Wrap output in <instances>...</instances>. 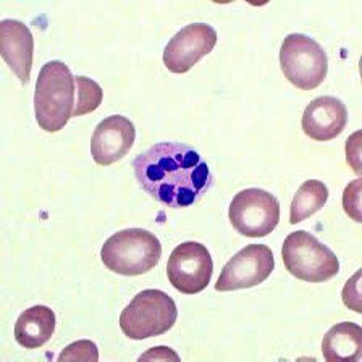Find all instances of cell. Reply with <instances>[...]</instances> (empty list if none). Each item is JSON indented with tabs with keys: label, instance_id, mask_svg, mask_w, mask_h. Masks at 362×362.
<instances>
[{
	"label": "cell",
	"instance_id": "obj_1",
	"mask_svg": "<svg viewBox=\"0 0 362 362\" xmlns=\"http://www.w3.org/2000/svg\"><path fill=\"white\" fill-rule=\"evenodd\" d=\"M133 168L141 188L170 209L192 206L214 185L211 168L199 152L177 141L149 147L134 158Z\"/></svg>",
	"mask_w": 362,
	"mask_h": 362
},
{
	"label": "cell",
	"instance_id": "obj_2",
	"mask_svg": "<svg viewBox=\"0 0 362 362\" xmlns=\"http://www.w3.org/2000/svg\"><path fill=\"white\" fill-rule=\"evenodd\" d=\"M76 104L75 76L64 62H47L39 71L34 94V113L39 128L57 133L73 117Z\"/></svg>",
	"mask_w": 362,
	"mask_h": 362
},
{
	"label": "cell",
	"instance_id": "obj_3",
	"mask_svg": "<svg viewBox=\"0 0 362 362\" xmlns=\"http://www.w3.org/2000/svg\"><path fill=\"white\" fill-rule=\"evenodd\" d=\"M162 257L157 236L143 228H127L112 235L100 249V259L107 269L123 276L147 274Z\"/></svg>",
	"mask_w": 362,
	"mask_h": 362
},
{
	"label": "cell",
	"instance_id": "obj_4",
	"mask_svg": "<svg viewBox=\"0 0 362 362\" xmlns=\"http://www.w3.org/2000/svg\"><path fill=\"white\" fill-rule=\"evenodd\" d=\"M178 309L173 298L160 290H144L123 309L120 328L129 339H147L167 333L175 325Z\"/></svg>",
	"mask_w": 362,
	"mask_h": 362
},
{
	"label": "cell",
	"instance_id": "obj_5",
	"mask_svg": "<svg viewBox=\"0 0 362 362\" xmlns=\"http://www.w3.org/2000/svg\"><path fill=\"white\" fill-rule=\"evenodd\" d=\"M281 257L286 270L303 281L322 283L337 276L339 272L335 252L304 230L286 236L281 246Z\"/></svg>",
	"mask_w": 362,
	"mask_h": 362
},
{
	"label": "cell",
	"instance_id": "obj_6",
	"mask_svg": "<svg viewBox=\"0 0 362 362\" xmlns=\"http://www.w3.org/2000/svg\"><path fill=\"white\" fill-rule=\"evenodd\" d=\"M280 66L283 75L293 86L303 90H313L325 81L328 57L315 39L294 33L281 42Z\"/></svg>",
	"mask_w": 362,
	"mask_h": 362
},
{
	"label": "cell",
	"instance_id": "obj_7",
	"mask_svg": "<svg viewBox=\"0 0 362 362\" xmlns=\"http://www.w3.org/2000/svg\"><path fill=\"white\" fill-rule=\"evenodd\" d=\"M228 217L238 233L247 238H262L270 235L279 225L280 204L269 191L243 189L230 202Z\"/></svg>",
	"mask_w": 362,
	"mask_h": 362
},
{
	"label": "cell",
	"instance_id": "obj_8",
	"mask_svg": "<svg viewBox=\"0 0 362 362\" xmlns=\"http://www.w3.org/2000/svg\"><path fill=\"white\" fill-rule=\"evenodd\" d=\"M214 262L207 247L196 241L181 243L168 257L167 275L173 288L183 294H197L212 280Z\"/></svg>",
	"mask_w": 362,
	"mask_h": 362
},
{
	"label": "cell",
	"instance_id": "obj_9",
	"mask_svg": "<svg viewBox=\"0 0 362 362\" xmlns=\"http://www.w3.org/2000/svg\"><path fill=\"white\" fill-rule=\"evenodd\" d=\"M274 269L275 259L269 246L249 245L225 264L215 290L235 291L257 286L269 279Z\"/></svg>",
	"mask_w": 362,
	"mask_h": 362
},
{
	"label": "cell",
	"instance_id": "obj_10",
	"mask_svg": "<svg viewBox=\"0 0 362 362\" xmlns=\"http://www.w3.org/2000/svg\"><path fill=\"white\" fill-rule=\"evenodd\" d=\"M217 44V31L207 23H191L170 39L163 50V64L172 73H186L209 55Z\"/></svg>",
	"mask_w": 362,
	"mask_h": 362
},
{
	"label": "cell",
	"instance_id": "obj_11",
	"mask_svg": "<svg viewBox=\"0 0 362 362\" xmlns=\"http://www.w3.org/2000/svg\"><path fill=\"white\" fill-rule=\"evenodd\" d=\"M136 139V128L132 120L123 115H110L102 120L94 129L90 139V156L100 167L112 163L132 151Z\"/></svg>",
	"mask_w": 362,
	"mask_h": 362
},
{
	"label": "cell",
	"instance_id": "obj_12",
	"mask_svg": "<svg viewBox=\"0 0 362 362\" xmlns=\"http://www.w3.org/2000/svg\"><path fill=\"white\" fill-rule=\"evenodd\" d=\"M348 123V110L339 99L322 95L305 107L303 113V132L310 139L327 143L343 133Z\"/></svg>",
	"mask_w": 362,
	"mask_h": 362
},
{
	"label": "cell",
	"instance_id": "obj_13",
	"mask_svg": "<svg viewBox=\"0 0 362 362\" xmlns=\"http://www.w3.org/2000/svg\"><path fill=\"white\" fill-rule=\"evenodd\" d=\"M0 54L23 84L30 81L34 39L25 23L16 20L0 21Z\"/></svg>",
	"mask_w": 362,
	"mask_h": 362
},
{
	"label": "cell",
	"instance_id": "obj_14",
	"mask_svg": "<svg viewBox=\"0 0 362 362\" xmlns=\"http://www.w3.org/2000/svg\"><path fill=\"white\" fill-rule=\"evenodd\" d=\"M55 332V314L47 305H33L21 313L15 324V339L20 346L36 349L44 346Z\"/></svg>",
	"mask_w": 362,
	"mask_h": 362
},
{
	"label": "cell",
	"instance_id": "obj_15",
	"mask_svg": "<svg viewBox=\"0 0 362 362\" xmlns=\"http://www.w3.org/2000/svg\"><path fill=\"white\" fill-rule=\"evenodd\" d=\"M322 354L328 362H353L362 354V328L353 322L333 325L322 339Z\"/></svg>",
	"mask_w": 362,
	"mask_h": 362
},
{
	"label": "cell",
	"instance_id": "obj_16",
	"mask_svg": "<svg viewBox=\"0 0 362 362\" xmlns=\"http://www.w3.org/2000/svg\"><path fill=\"white\" fill-rule=\"evenodd\" d=\"M328 201V188L319 180H308L299 186L290 209V223L296 225L313 217Z\"/></svg>",
	"mask_w": 362,
	"mask_h": 362
},
{
	"label": "cell",
	"instance_id": "obj_17",
	"mask_svg": "<svg viewBox=\"0 0 362 362\" xmlns=\"http://www.w3.org/2000/svg\"><path fill=\"white\" fill-rule=\"evenodd\" d=\"M75 88L76 104L75 110H73V117H83L86 115V113L99 109L102 99H104V90H102V88L94 81V79L86 76H76Z\"/></svg>",
	"mask_w": 362,
	"mask_h": 362
},
{
	"label": "cell",
	"instance_id": "obj_18",
	"mask_svg": "<svg viewBox=\"0 0 362 362\" xmlns=\"http://www.w3.org/2000/svg\"><path fill=\"white\" fill-rule=\"evenodd\" d=\"M65 361H86V362H98L99 361V349L95 343L89 339H81V341L71 343L62 351L59 356V362Z\"/></svg>",
	"mask_w": 362,
	"mask_h": 362
},
{
	"label": "cell",
	"instance_id": "obj_19",
	"mask_svg": "<svg viewBox=\"0 0 362 362\" xmlns=\"http://www.w3.org/2000/svg\"><path fill=\"white\" fill-rule=\"evenodd\" d=\"M361 185L362 180L358 178L346 186L343 194V207L344 212H346L354 222L361 223L362 217H361Z\"/></svg>",
	"mask_w": 362,
	"mask_h": 362
},
{
	"label": "cell",
	"instance_id": "obj_20",
	"mask_svg": "<svg viewBox=\"0 0 362 362\" xmlns=\"http://www.w3.org/2000/svg\"><path fill=\"white\" fill-rule=\"evenodd\" d=\"M361 272L362 270L356 272V275L346 283V286H344V290H343L344 304H346L349 309H353L354 313H358V314L362 313L361 310V293H359V285H358L359 279H361Z\"/></svg>",
	"mask_w": 362,
	"mask_h": 362
},
{
	"label": "cell",
	"instance_id": "obj_21",
	"mask_svg": "<svg viewBox=\"0 0 362 362\" xmlns=\"http://www.w3.org/2000/svg\"><path fill=\"white\" fill-rule=\"evenodd\" d=\"M346 160L356 173L358 175L362 173V168H361V132L354 133L346 141Z\"/></svg>",
	"mask_w": 362,
	"mask_h": 362
},
{
	"label": "cell",
	"instance_id": "obj_22",
	"mask_svg": "<svg viewBox=\"0 0 362 362\" xmlns=\"http://www.w3.org/2000/svg\"><path fill=\"white\" fill-rule=\"evenodd\" d=\"M180 361V356L175 353L172 348L167 346H157L147 351L139 358V361Z\"/></svg>",
	"mask_w": 362,
	"mask_h": 362
}]
</instances>
